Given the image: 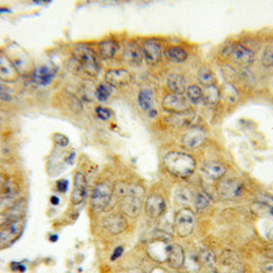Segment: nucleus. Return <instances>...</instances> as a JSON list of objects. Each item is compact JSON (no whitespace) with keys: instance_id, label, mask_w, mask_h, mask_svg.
<instances>
[{"instance_id":"1","label":"nucleus","mask_w":273,"mask_h":273,"mask_svg":"<svg viewBox=\"0 0 273 273\" xmlns=\"http://www.w3.org/2000/svg\"><path fill=\"white\" fill-rule=\"evenodd\" d=\"M164 168L172 176L187 179L196 170V161L191 155L185 152H170L163 158Z\"/></svg>"},{"instance_id":"2","label":"nucleus","mask_w":273,"mask_h":273,"mask_svg":"<svg viewBox=\"0 0 273 273\" xmlns=\"http://www.w3.org/2000/svg\"><path fill=\"white\" fill-rule=\"evenodd\" d=\"M144 188L140 185L128 186L127 192L120 200V211L123 215L129 218H136L142 211Z\"/></svg>"},{"instance_id":"3","label":"nucleus","mask_w":273,"mask_h":273,"mask_svg":"<svg viewBox=\"0 0 273 273\" xmlns=\"http://www.w3.org/2000/svg\"><path fill=\"white\" fill-rule=\"evenodd\" d=\"M73 58H75L81 68L86 73L91 76H96L100 71V61L91 47L86 45H77L72 51Z\"/></svg>"},{"instance_id":"4","label":"nucleus","mask_w":273,"mask_h":273,"mask_svg":"<svg viewBox=\"0 0 273 273\" xmlns=\"http://www.w3.org/2000/svg\"><path fill=\"white\" fill-rule=\"evenodd\" d=\"M223 56L227 58H230L234 64L240 65L243 67H248L254 64L255 53L250 48L246 47L244 45L235 43L225 48L223 52Z\"/></svg>"},{"instance_id":"5","label":"nucleus","mask_w":273,"mask_h":273,"mask_svg":"<svg viewBox=\"0 0 273 273\" xmlns=\"http://www.w3.org/2000/svg\"><path fill=\"white\" fill-rule=\"evenodd\" d=\"M114 187L109 182L103 181L95 185L92 194H91V207L95 212H101L106 209L112 200Z\"/></svg>"},{"instance_id":"6","label":"nucleus","mask_w":273,"mask_h":273,"mask_svg":"<svg viewBox=\"0 0 273 273\" xmlns=\"http://www.w3.org/2000/svg\"><path fill=\"white\" fill-rule=\"evenodd\" d=\"M173 227H175V231H176L179 237L186 238L188 235H191L195 228L194 211L191 209H188V207H183V209L179 210L176 212V215H175Z\"/></svg>"},{"instance_id":"7","label":"nucleus","mask_w":273,"mask_h":273,"mask_svg":"<svg viewBox=\"0 0 273 273\" xmlns=\"http://www.w3.org/2000/svg\"><path fill=\"white\" fill-rule=\"evenodd\" d=\"M24 228L25 223L23 219L15 220V222H12L10 224L6 225L3 230L0 231V249L13 246L22 237Z\"/></svg>"},{"instance_id":"8","label":"nucleus","mask_w":273,"mask_h":273,"mask_svg":"<svg viewBox=\"0 0 273 273\" xmlns=\"http://www.w3.org/2000/svg\"><path fill=\"white\" fill-rule=\"evenodd\" d=\"M218 194L227 200H234L239 197L244 191V185L242 182L238 181L235 179H224L223 177L220 181L218 182L216 186Z\"/></svg>"},{"instance_id":"9","label":"nucleus","mask_w":273,"mask_h":273,"mask_svg":"<svg viewBox=\"0 0 273 273\" xmlns=\"http://www.w3.org/2000/svg\"><path fill=\"white\" fill-rule=\"evenodd\" d=\"M171 247L172 244L164 239L152 240L147 246V254L156 263H166L170 255Z\"/></svg>"},{"instance_id":"10","label":"nucleus","mask_w":273,"mask_h":273,"mask_svg":"<svg viewBox=\"0 0 273 273\" xmlns=\"http://www.w3.org/2000/svg\"><path fill=\"white\" fill-rule=\"evenodd\" d=\"M162 108L166 112L171 114H177V113H183L186 110L191 109L188 100L183 95L179 94H168L163 97L162 100Z\"/></svg>"},{"instance_id":"11","label":"nucleus","mask_w":273,"mask_h":273,"mask_svg":"<svg viewBox=\"0 0 273 273\" xmlns=\"http://www.w3.org/2000/svg\"><path fill=\"white\" fill-rule=\"evenodd\" d=\"M166 200L163 199V196L158 194L149 195L146 204H144V211H146L147 216L151 219L161 218L166 212Z\"/></svg>"},{"instance_id":"12","label":"nucleus","mask_w":273,"mask_h":273,"mask_svg":"<svg viewBox=\"0 0 273 273\" xmlns=\"http://www.w3.org/2000/svg\"><path fill=\"white\" fill-rule=\"evenodd\" d=\"M143 57L148 65H157L161 62L163 49L161 43L156 40H146L142 45Z\"/></svg>"},{"instance_id":"13","label":"nucleus","mask_w":273,"mask_h":273,"mask_svg":"<svg viewBox=\"0 0 273 273\" xmlns=\"http://www.w3.org/2000/svg\"><path fill=\"white\" fill-rule=\"evenodd\" d=\"M133 80V76L125 68H113L105 73V82L112 88H123L129 85Z\"/></svg>"},{"instance_id":"14","label":"nucleus","mask_w":273,"mask_h":273,"mask_svg":"<svg viewBox=\"0 0 273 273\" xmlns=\"http://www.w3.org/2000/svg\"><path fill=\"white\" fill-rule=\"evenodd\" d=\"M205 139H206V133L203 128L192 127L182 136V144L188 149H195L203 146Z\"/></svg>"},{"instance_id":"15","label":"nucleus","mask_w":273,"mask_h":273,"mask_svg":"<svg viewBox=\"0 0 273 273\" xmlns=\"http://www.w3.org/2000/svg\"><path fill=\"white\" fill-rule=\"evenodd\" d=\"M88 194V181L85 175L82 172H77L73 177V191L71 196V201L73 205H80L85 200Z\"/></svg>"},{"instance_id":"16","label":"nucleus","mask_w":273,"mask_h":273,"mask_svg":"<svg viewBox=\"0 0 273 273\" xmlns=\"http://www.w3.org/2000/svg\"><path fill=\"white\" fill-rule=\"evenodd\" d=\"M123 58L128 65L131 66H140L144 60L143 57L142 46H139L136 42H129L125 46Z\"/></svg>"},{"instance_id":"17","label":"nucleus","mask_w":273,"mask_h":273,"mask_svg":"<svg viewBox=\"0 0 273 273\" xmlns=\"http://www.w3.org/2000/svg\"><path fill=\"white\" fill-rule=\"evenodd\" d=\"M104 227L110 234H120L125 230L127 228V220L123 216V214L120 212H114V214H110L109 216H106L104 219Z\"/></svg>"},{"instance_id":"18","label":"nucleus","mask_w":273,"mask_h":273,"mask_svg":"<svg viewBox=\"0 0 273 273\" xmlns=\"http://www.w3.org/2000/svg\"><path fill=\"white\" fill-rule=\"evenodd\" d=\"M56 73H57V71L55 68H52V67L47 66V65H42V66L37 67L36 70L33 71L32 80L36 82L37 85H49L56 77Z\"/></svg>"},{"instance_id":"19","label":"nucleus","mask_w":273,"mask_h":273,"mask_svg":"<svg viewBox=\"0 0 273 273\" xmlns=\"http://www.w3.org/2000/svg\"><path fill=\"white\" fill-rule=\"evenodd\" d=\"M18 77V70L12 61L4 55H0V81L13 82Z\"/></svg>"},{"instance_id":"20","label":"nucleus","mask_w":273,"mask_h":273,"mask_svg":"<svg viewBox=\"0 0 273 273\" xmlns=\"http://www.w3.org/2000/svg\"><path fill=\"white\" fill-rule=\"evenodd\" d=\"M120 46L119 42L114 38H109V40H104L99 43V55L103 60L109 61L115 57V55L118 53Z\"/></svg>"},{"instance_id":"21","label":"nucleus","mask_w":273,"mask_h":273,"mask_svg":"<svg viewBox=\"0 0 273 273\" xmlns=\"http://www.w3.org/2000/svg\"><path fill=\"white\" fill-rule=\"evenodd\" d=\"M185 258L186 253L183 248L180 244H172L167 263L170 264V267L173 268V270H181L183 267V264H185Z\"/></svg>"},{"instance_id":"22","label":"nucleus","mask_w":273,"mask_h":273,"mask_svg":"<svg viewBox=\"0 0 273 273\" xmlns=\"http://www.w3.org/2000/svg\"><path fill=\"white\" fill-rule=\"evenodd\" d=\"M138 104H139L140 109L148 113L151 116H155L157 114L156 109L153 108L155 106V95L151 90H147V89L140 90L139 95H138Z\"/></svg>"},{"instance_id":"23","label":"nucleus","mask_w":273,"mask_h":273,"mask_svg":"<svg viewBox=\"0 0 273 273\" xmlns=\"http://www.w3.org/2000/svg\"><path fill=\"white\" fill-rule=\"evenodd\" d=\"M203 173L209 180H222L227 173V167L220 162H209L203 166Z\"/></svg>"},{"instance_id":"24","label":"nucleus","mask_w":273,"mask_h":273,"mask_svg":"<svg viewBox=\"0 0 273 273\" xmlns=\"http://www.w3.org/2000/svg\"><path fill=\"white\" fill-rule=\"evenodd\" d=\"M195 119V112L192 109H188L183 113L171 114L168 118V123L176 128H183L191 124V121Z\"/></svg>"},{"instance_id":"25","label":"nucleus","mask_w":273,"mask_h":273,"mask_svg":"<svg viewBox=\"0 0 273 273\" xmlns=\"http://www.w3.org/2000/svg\"><path fill=\"white\" fill-rule=\"evenodd\" d=\"M167 86L170 89L171 94L183 95L186 92V80L182 75L179 73H171L167 79Z\"/></svg>"},{"instance_id":"26","label":"nucleus","mask_w":273,"mask_h":273,"mask_svg":"<svg viewBox=\"0 0 273 273\" xmlns=\"http://www.w3.org/2000/svg\"><path fill=\"white\" fill-rule=\"evenodd\" d=\"M164 56H166L167 60L170 61V62H173V64H182L188 57L187 51L185 48L180 47V46H171V47L166 48Z\"/></svg>"},{"instance_id":"27","label":"nucleus","mask_w":273,"mask_h":273,"mask_svg":"<svg viewBox=\"0 0 273 273\" xmlns=\"http://www.w3.org/2000/svg\"><path fill=\"white\" fill-rule=\"evenodd\" d=\"M21 192V187L13 180H6L3 188L0 190V196L6 201H14Z\"/></svg>"},{"instance_id":"28","label":"nucleus","mask_w":273,"mask_h":273,"mask_svg":"<svg viewBox=\"0 0 273 273\" xmlns=\"http://www.w3.org/2000/svg\"><path fill=\"white\" fill-rule=\"evenodd\" d=\"M25 210H27L25 201L19 200L17 201L12 207H9V211L6 212V215H8L10 223H12L15 222V220H19V219H23V215L25 214Z\"/></svg>"},{"instance_id":"29","label":"nucleus","mask_w":273,"mask_h":273,"mask_svg":"<svg viewBox=\"0 0 273 273\" xmlns=\"http://www.w3.org/2000/svg\"><path fill=\"white\" fill-rule=\"evenodd\" d=\"M220 91L214 86H209V88H204L203 91V101L207 105H216L220 100Z\"/></svg>"},{"instance_id":"30","label":"nucleus","mask_w":273,"mask_h":273,"mask_svg":"<svg viewBox=\"0 0 273 273\" xmlns=\"http://www.w3.org/2000/svg\"><path fill=\"white\" fill-rule=\"evenodd\" d=\"M199 81L204 88H209V86H214L216 82L215 73L210 70L209 67H203L199 71Z\"/></svg>"},{"instance_id":"31","label":"nucleus","mask_w":273,"mask_h":273,"mask_svg":"<svg viewBox=\"0 0 273 273\" xmlns=\"http://www.w3.org/2000/svg\"><path fill=\"white\" fill-rule=\"evenodd\" d=\"M220 96L224 97V100L229 104H235L239 100V95H238L237 89L234 88L231 84H225L223 85V91L220 92Z\"/></svg>"},{"instance_id":"32","label":"nucleus","mask_w":273,"mask_h":273,"mask_svg":"<svg viewBox=\"0 0 273 273\" xmlns=\"http://www.w3.org/2000/svg\"><path fill=\"white\" fill-rule=\"evenodd\" d=\"M253 211L257 215L268 216L273 215V203H267V201H255L252 206Z\"/></svg>"},{"instance_id":"33","label":"nucleus","mask_w":273,"mask_h":273,"mask_svg":"<svg viewBox=\"0 0 273 273\" xmlns=\"http://www.w3.org/2000/svg\"><path fill=\"white\" fill-rule=\"evenodd\" d=\"M186 99L192 104H200L203 101V90H201L200 86H188L186 89Z\"/></svg>"},{"instance_id":"34","label":"nucleus","mask_w":273,"mask_h":273,"mask_svg":"<svg viewBox=\"0 0 273 273\" xmlns=\"http://www.w3.org/2000/svg\"><path fill=\"white\" fill-rule=\"evenodd\" d=\"M209 204H210V197L206 192L199 191L194 196V205L197 212L204 211V210L209 206Z\"/></svg>"},{"instance_id":"35","label":"nucleus","mask_w":273,"mask_h":273,"mask_svg":"<svg viewBox=\"0 0 273 273\" xmlns=\"http://www.w3.org/2000/svg\"><path fill=\"white\" fill-rule=\"evenodd\" d=\"M112 86H110L109 84L104 82V84H100V85L96 88V90H95V96H96L97 100L103 101L104 103V101H106L112 96Z\"/></svg>"},{"instance_id":"36","label":"nucleus","mask_w":273,"mask_h":273,"mask_svg":"<svg viewBox=\"0 0 273 273\" xmlns=\"http://www.w3.org/2000/svg\"><path fill=\"white\" fill-rule=\"evenodd\" d=\"M197 258H199V261H200L201 264H205V266H209V267L214 266L216 261L215 254L206 248L201 249L199 255H197Z\"/></svg>"},{"instance_id":"37","label":"nucleus","mask_w":273,"mask_h":273,"mask_svg":"<svg viewBox=\"0 0 273 273\" xmlns=\"http://www.w3.org/2000/svg\"><path fill=\"white\" fill-rule=\"evenodd\" d=\"M183 267L187 268V271L190 273H196L200 271L201 263H200V261H199L197 255L191 254L190 257L185 258V264H183Z\"/></svg>"},{"instance_id":"38","label":"nucleus","mask_w":273,"mask_h":273,"mask_svg":"<svg viewBox=\"0 0 273 273\" xmlns=\"http://www.w3.org/2000/svg\"><path fill=\"white\" fill-rule=\"evenodd\" d=\"M175 199H176L177 203L182 204V205H183V204H188L192 199L191 191L186 187L179 188L176 192V195H175Z\"/></svg>"},{"instance_id":"39","label":"nucleus","mask_w":273,"mask_h":273,"mask_svg":"<svg viewBox=\"0 0 273 273\" xmlns=\"http://www.w3.org/2000/svg\"><path fill=\"white\" fill-rule=\"evenodd\" d=\"M262 65L264 67H273V47L270 46L263 51L262 55Z\"/></svg>"},{"instance_id":"40","label":"nucleus","mask_w":273,"mask_h":273,"mask_svg":"<svg viewBox=\"0 0 273 273\" xmlns=\"http://www.w3.org/2000/svg\"><path fill=\"white\" fill-rule=\"evenodd\" d=\"M95 113H96V116L101 120H109L112 118V110L105 108V106H97L95 109Z\"/></svg>"},{"instance_id":"41","label":"nucleus","mask_w":273,"mask_h":273,"mask_svg":"<svg viewBox=\"0 0 273 273\" xmlns=\"http://www.w3.org/2000/svg\"><path fill=\"white\" fill-rule=\"evenodd\" d=\"M12 99L13 96L10 90L6 88L4 82L0 81V101H10Z\"/></svg>"},{"instance_id":"42","label":"nucleus","mask_w":273,"mask_h":273,"mask_svg":"<svg viewBox=\"0 0 273 273\" xmlns=\"http://www.w3.org/2000/svg\"><path fill=\"white\" fill-rule=\"evenodd\" d=\"M53 138H55L56 143H57L60 147H67L70 144V139H68L66 136H64V134H55Z\"/></svg>"},{"instance_id":"43","label":"nucleus","mask_w":273,"mask_h":273,"mask_svg":"<svg viewBox=\"0 0 273 273\" xmlns=\"http://www.w3.org/2000/svg\"><path fill=\"white\" fill-rule=\"evenodd\" d=\"M56 187H57V191L61 194H65L68 190V180H58L57 183H56Z\"/></svg>"},{"instance_id":"44","label":"nucleus","mask_w":273,"mask_h":273,"mask_svg":"<svg viewBox=\"0 0 273 273\" xmlns=\"http://www.w3.org/2000/svg\"><path fill=\"white\" fill-rule=\"evenodd\" d=\"M10 270L14 271V272L24 273L27 268H25V266H23L22 263H19V262H12V264H10Z\"/></svg>"},{"instance_id":"45","label":"nucleus","mask_w":273,"mask_h":273,"mask_svg":"<svg viewBox=\"0 0 273 273\" xmlns=\"http://www.w3.org/2000/svg\"><path fill=\"white\" fill-rule=\"evenodd\" d=\"M123 253H124V248L121 246H119V247H116L115 249H114V252H113V254H112V257H110V259H112L113 262L114 261H116V259H119V258L123 255Z\"/></svg>"},{"instance_id":"46","label":"nucleus","mask_w":273,"mask_h":273,"mask_svg":"<svg viewBox=\"0 0 273 273\" xmlns=\"http://www.w3.org/2000/svg\"><path fill=\"white\" fill-rule=\"evenodd\" d=\"M263 254L266 255V257H267L268 259H271V261H273V243H271V244H268V246L266 247V248H264Z\"/></svg>"},{"instance_id":"47","label":"nucleus","mask_w":273,"mask_h":273,"mask_svg":"<svg viewBox=\"0 0 273 273\" xmlns=\"http://www.w3.org/2000/svg\"><path fill=\"white\" fill-rule=\"evenodd\" d=\"M8 224H10V220L6 215V212H0V228L6 227Z\"/></svg>"},{"instance_id":"48","label":"nucleus","mask_w":273,"mask_h":273,"mask_svg":"<svg viewBox=\"0 0 273 273\" xmlns=\"http://www.w3.org/2000/svg\"><path fill=\"white\" fill-rule=\"evenodd\" d=\"M262 271H263V273H273V261L264 263Z\"/></svg>"},{"instance_id":"49","label":"nucleus","mask_w":273,"mask_h":273,"mask_svg":"<svg viewBox=\"0 0 273 273\" xmlns=\"http://www.w3.org/2000/svg\"><path fill=\"white\" fill-rule=\"evenodd\" d=\"M75 152H72L70 156H67L66 157V162L67 163H70V164H72L73 163V159H75Z\"/></svg>"},{"instance_id":"50","label":"nucleus","mask_w":273,"mask_h":273,"mask_svg":"<svg viewBox=\"0 0 273 273\" xmlns=\"http://www.w3.org/2000/svg\"><path fill=\"white\" fill-rule=\"evenodd\" d=\"M51 204L52 205H55V206H57L58 204H60V197L51 196Z\"/></svg>"},{"instance_id":"51","label":"nucleus","mask_w":273,"mask_h":273,"mask_svg":"<svg viewBox=\"0 0 273 273\" xmlns=\"http://www.w3.org/2000/svg\"><path fill=\"white\" fill-rule=\"evenodd\" d=\"M267 238H268V240H271V242L273 243V227H271L270 229H268Z\"/></svg>"},{"instance_id":"52","label":"nucleus","mask_w":273,"mask_h":273,"mask_svg":"<svg viewBox=\"0 0 273 273\" xmlns=\"http://www.w3.org/2000/svg\"><path fill=\"white\" fill-rule=\"evenodd\" d=\"M8 179H5V177L3 176V175H0V190L3 188V186H4V183H5V181Z\"/></svg>"},{"instance_id":"53","label":"nucleus","mask_w":273,"mask_h":273,"mask_svg":"<svg viewBox=\"0 0 273 273\" xmlns=\"http://www.w3.org/2000/svg\"><path fill=\"white\" fill-rule=\"evenodd\" d=\"M49 240H51L52 243L57 242V240H58V235H51V237H49Z\"/></svg>"}]
</instances>
